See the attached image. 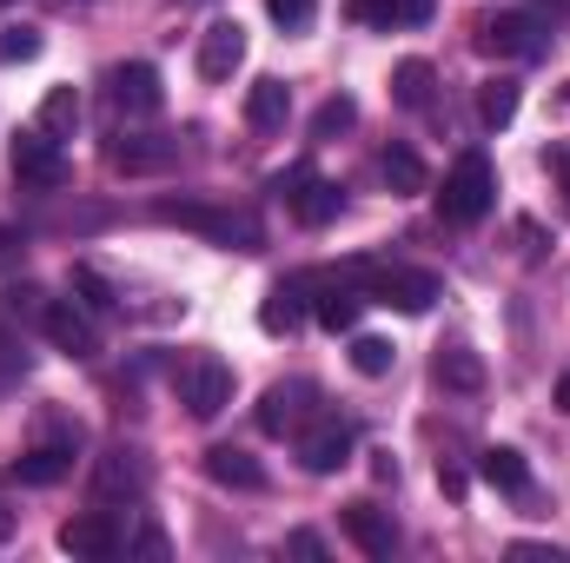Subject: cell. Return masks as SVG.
<instances>
[{"label": "cell", "instance_id": "obj_1", "mask_svg": "<svg viewBox=\"0 0 570 563\" xmlns=\"http://www.w3.org/2000/svg\"><path fill=\"white\" fill-rule=\"evenodd\" d=\"M491 192H498V172L484 152H458V166L444 172V192H438V219L444 226H478L491 213Z\"/></svg>", "mask_w": 570, "mask_h": 563}, {"label": "cell", "instance_id": "obj_2", "mask_svg": "<svg viewBox=\"0 0 570 563\" xmlns=\"http://www.w3.org/2000/svg\"><path fill=\"white\" fill-rule=\"evenodd\" d=\"M345 279L365 285V298H372V305H392V312H431V298H438V279H431V273H412V266L358 259V266H345Z\"/></svg>", "mask_w": 570, "mask_h": 563}, {"label": "cell", "instance_id": "obj_3", "mask_svg": "<svg viewBox=\"0 0 570 563\" xmlns=\"http://www.w3.org/2000/svg\"><path fill=\"white\" fill-rule=\"evenodd\" d=\"M153 219L186 226V233H206V239H226V246H239V253H259V226H253L246 213H213V206H193V199H159Z\"/></svg>", "mask_w": 570, "mask_h": 563}, {"label": "cell", "instance_id": "obj_4", "mask_svg": "<svg viewBox=\"0 0 570 563\" xmlns=\"http://www.w3.org/2000/svg\"><path fill=\"white\" fill-rule=\"evenodd\" d=\"M173 385H179V405H186V412H193L199 424H206V418H219V412L233 405V365H226V358H213V352L186 358Z\"/></svg>", "mask_w": 570, "mask_h": 563}, {"label": "cell", "instance_id": "obj_5", "mask_svg": "<svg viewBox=\"0 0 570 563\" xmlns=\"http://www.w3.org/2000/svg\"><path fill=\"white\" fill-rule=\"evenodd\" d=\"M471 47H478L484 60H524V53H544V20H538V13H491V20H478Z\"/></svg>", "mask_w": 570, "mask_h": 563}, {"label": "cell", "instance_id": "obj_6", "mask_svg": "<svg viewBox=\"0 0 570 563\" xmlns=\"http://www.w3.org/2000/svg\"><path fill=\"white\" fill-rule=\"evenodd\" d=\"M40 325H47L53 352H67V358H100V325H94V305H87V298H47V305H40Z\"/></svg>", "mask_w": 570, "mask_h": 563}, {"label": "cell", "instance_id": "obj_7", "mask_svg": "<svg viewBox=\"0 0 570 563\" xmlns=\"http://www.w3.org/2000/svg\"><path fill=\"white\" fill-rule=\"evenodd\" d=\"M7 159H13V179H20L27 192H60V186L73 179L60 140H47V134H20V140L7 146Z\"/></svg>", "mask_w": 570, "mask_h": 563}, {"label": "cell", "instance_id": "obj_8", "mask_svg": "<svg viewBox=\"0 0 570 563\" xmlns=\"http://www.w3.org/2000/svg\"><path fill=\"white\" fill-rule=\"evenodd\" d=\"M298 464L312 477H332L338 464H352V424L338 412H312V424L298 431Z\"/></svg>", "mask_w": 570, "mask_h": 563}, {"label": "cell", "instance_id": "obj_9", "mask_svg": "<svg viewBox=\"0 0 570 563\" xmlns=\"http://www.w3.org/2000/svg\"><path fill=\"white\" fill-rule=\"evenodd\" d=\"M312 398H318V392H312L305 378L273 385V392L259 398V431H266V437H298V431L312 424Z\"/></svg>", "mask_w": 570, "mask_h": 563}, {"label": "cell", "instance_id": "obj_10", "mask_svg": "<svg viewBox=\"0 0 570 563\" xmlns=\"http://www.w3.org/2000/svg\"><path fill=\"white\" fill-rule=\"evenodd\" d=\"M107 100H114V113H127V120H146V113H159V73L146 67V60H127V67H114L107 73Z\"/></svg>", "mask_w": 570, "mask_h": 563}, {"label": "cell", "instance_id": "obj_11", "mask_svg": "<svg viewBox=\"0 0 570 563\" xmlns=\"http://www.w3.org/2000/svg\"><path fill=\"white\" fill-rule=\"evenodd\" d=\"M338 524H345V537H352L365 557H392V551H399V524H392V511H379L372 497L345 504V511H338Z\"/></svg>", "mask_w": 570, "mask_h": 563}, {"label": "cell", "instance_id": "obj_12", "mask_svg": "<svg viewBox=\"0 0 570 563\" xmlns=\"http://www.w3.org/2000/svg\"><path fill=\"white\" fill-rule=\"evenodd\" d=\"M60 551H67V557H87V563L114 557V551H120V524H114L107 511H80V517L60 524Z\"/></svg>", "mask_w": 570, "mask_h": 563}, {"label": "cell", "instance_id": "obj_13", "mask_svg": "<svg viewBox=\"0 0 570 563\" xmlns=\"http://www.w3.org/2000/svg\"><path fill=\"white\" fill-rule=\"evenodd\" d=\"M239 67H246V27L239 20H213L199 33V73L206 80H233Z\"/></svg>", "mask_w": 570, "mask_h": 563}, {"label": "cell", "instance_id": "obj_14", "mask_svg": "<svg viewBox=\"0 0 570 563\" xmlns=\"http://www.w3.org/2000/svg\"><path fill=\"white\" fill-rule=\"evenodd\" d=\"M94 491H100V504H114V497L140 504V491H146L140 451H114V457H100V471H94Z\"/></svg>", "mask_w": 570, "mask_h": 563}, {"label": "cell", "instance_id": "obj_15", "mask_svg": "<svg viewBox=\"0 0 570 563\" xmlns=\"http://www.w3.org/2000/svg\"><path fill=\"white\" fill-rule=\"evenodd\" d=\"M206 477H213V484H226V491H266L259 457H253V451H239V444H213V451H206Z\"/></svg>", "mask_w": 570, "mask_h": 563}, {"label": "cell", "instance_id": "obj_16", "mask_svg": "<svg viewBox=\"0 0 570 563\" xmlns=\"http://www.w3.org/2000/svg\"><path fill=\"white\" fill-rule=\"evenodd\" d=\"M292 120V87L285 80H253L246 87V127L253 134H285Z\"/></svg>", "mask_w": 570, "mask_h": 563}, {"label": "cell", "instance_id": "obj_17", "mask_svg": "<svg viewBox=\"0 0 570 563\" xmlns=\"http://www.w3.org/2000/svg\"><path fill=\"white\" fill-rule=\"evenodd\" d=\"M431 378H438L444 392L471 398V392H484V358H478L471 345H444V352L431 358Z\"/></svg>", "mask_w": 570, "mask_h": 563}, {"label": "cell", "instance_id": "obj_18", "mask_svg": "<svg viewBox=\"0 0 570 563\" xmlns=\"http://www.w3.org/2000/svg\"><path fill=\"white\" fill-rule=\"evenodd\" d=\"M478 477H484L491 491H504V497H524V491H531V464H524V451H511V444L478 451Z\"/></svg>", "mask_w": 570, "mask_h": 563}, {"label": "cell", "instance_id": "obj_19", "mask_svg": "<svg viewBox=\"0 0 570 563\" xmlns=\"http://www.w3.org/2000/svg\"><path fill=\"white\" fill-rule=\"evenodd\" d=\"M285 206H292V219H298V226H332V219H338V206H345V192H338L332 179H318V172H312Z\"/></svg>", "mask_w": 570, "mask_h": 563}, {"label": "cell", "instance_id": "obj_20", "mask_svg": "<svg viewBox=\"0 0 570 563\" xmlns=\"http://www.w3.org/2000/svg\"><path fill=\"white\" fill-rule=\"evenodd\" d=\"M352 20H372V27H425L431 20V0H345Z\"/></svg>", "mask_w": 570, "mask_h": 563}, {"label": "cell", "instance_id": "obj_21", "mask_svg": "<svg viewBox=\"0 0 570 563\" xmlns=\"http://www.w3.org/2000/svg\"><path fill=\"white\" fill-rule=\"evenodd\" d=\"M80 113H87V107H80L73 87H47V100H40V134H47V140H73V134H80Z\"/></svg>", "mask_w": 570, "mask_h": 563}, {"label": "cell", "instance_id": "obj_22", "mask_svg": "<svg viewBox=\"0 0 570 563\" xmlns=\"http://www.w3.org/2000/svg\"><path fill=\"white\" fill-rule=\"evenodd\" d=\"M13 471H20V484H60L73 471V444H33L27 457H13Z\"/></svg>", "mask_w": 570, "mask_h": 563}, {"label": "cell", "instance_id": "obj_23", "mask_svg": "<svg viewBox=\"0 0 570 563\" xmlns=\"http://www.w3.org/2000/svg\"><path fill=\"white\" fill-rule=\"evenodd\" d=\"M107 159H114V172H166L173 166V146L166 140H114Z\"/></svg>", "mask_w": 570, "mask_h": 563}, {"label": "cell", "instance_id": "obj_24", "mask_svg": "<svg viewBox=\"0 0 570 563\" xmlns=\"http://www.w3.org/2000/svg\"><path fill=\"white\" fill-rule=\"evenodd\" d=\"M379 172H385V186H392V192H425V186H431L425 159H419L412 146H385V152H379Z\"/></svg>", "mask_w": 570, "mask_h": 563}, {"label": "cell", "instance_id": "obj_25", "mask_svg": "<svg viewBox=\"0 0 570 563\" xmlns=\"http://www.w3.org/2000/svg\"><path fill=\"white\" fill-rule=\"evenodd\" d=\"M298 325H305L298 285H273V292H266V305H259V332H273V338H292Z\"/></svg>", "mask_w": 570, "mask_h": 563}, {"label": "cell", "instance_id": "obj_26", "mask_svg": "<svg viewBox=\"0 0 570 563\" xmlns=\"http://www.w3.org/2000/svg\"><path fill=\"white\" fill-rule=\"evenodd\" d=\"M478 120L498 134V127H511L518 120V80H484L478 87Z\"/></svg>", "mask_w": 570, "mask_h": 563}, {"label": "cell", "instance_id": "obj_27", "mask_svg": "<svg viewBox=\"0 0 570 563\" xmlns=\"http://www.w3.org/2000/svg\"><path fill=\"white\" fill-rule=\"evenodd\" d=\"M431 80H438L431 60H399V73H392V100L419 113V107H431Z\"/></svg>", "mask_w": 570, "mask_h": 563}, {"label": "cell", "instance_id": "obj_28", "mask_svg": "<svg viewBox=\"0 0 570 563\" xmlns=\"http://www.w3.org/2000/svg\"><path fill=\"white\" fill-rule=\"evenodd\" d=\"M312 312H318V325H325V332H352V325H358V292L332 279V285H325V298H318Z\"/></svg>", "mask_w": 570, "mask_h": 563}, {"label": "cell", "instance_id": "obj_29", "mask_svg": "<svg viewBox=\"0 0 570 563\" xmlns=\"http://www.w3.org/2000/svg\"><path fill=\"white\" fill-rule=\"evenodd\" d=\"M392 365H399L392 338H352V372H358V378H385Z\"/></svg>", "mask_w": 570, "mask_h": 563}, {"label": "cell", "instance_id": "obj_30", "mask_svg": "<svg viewBox=\"0 0 570 563\" xmlns=\"http://www.w3.org/2000/svg\"><path fill=\"white\" fill-rule=\"evenodd\" d=\"M352 120H358V100H352V93H332V100L312 113V140H332V134H345Z\"/></svg>", "mask_w": 570, "mask_h": 563}, {"label": "cell", "instance_id": "obj_31", "mask_svg": "<svg viewBox=\"0 0 570 563\" xmlns=\"http://www.w3.org/2000/svg\"><path fill=\"white\" fill-rule=\"evenodd\" d=\"M120 551H140V557H166V551H173V544H166V531H159V524H153V517H134V537H127V531H120Z\"/></svg>", "mask_w": 570, "mask_h": 563}, {"label": "cell", "instance_id": "obj_32", "mask_svg": "<svg viewBox=\"0 0 570 563\" xmlns=\"http://www.w3.org/2000/svg\"><path fill=\"white\" fill-rule=\"evenodd\" d=\"M73 292H80V298H87L94 312H114V305H120V298H114V285L100 279L94 266H73Z\"/></svg>", "mask_w": 570, "mask_h": 563}, {"label": "cell", "instance_id": "obj_33", "mask_svg": "<svg viewBox=\"0 0 570 563\" xmlns=\"http://www.w3.org/2000/svg\"><path fill=\"white\" fill-rule=\"evenodd\" d=\"M266 13L279 20L285 33H298V27H312V13H318V0H266Z\"/></svg>", "mask_w": 570, "mask_h": 563}, {"label": "cell", "instance_id": "obj_34", "mask_svg": "<svg viewBox=\"0 0 570 563\" xmlns=\"http://www.w3.org/2000/svg\"><path fill=\"white\" fill-rule=\"evenodd\" d=\"M33 53H40L33 27H0V60H33Z\"/></svg>", "mask_w": 570, "mask_h": 563}, {"label": "cell", "instance_id": "obj_35", "mask_svg": "<svg viewBox=\"0 0 570 563\" xmlns=\"http://www.w3.org/2000/svg\"><path fill=\"white\" fill-rule=\"evenodd\" d=\"M285 551H292V557H325V537H318V531H292Z\"/></svg>", "mask_w": 570, "mask_h": 563}, {"label": "cell", "instance_id": "obj_36", "mask_svg": "<svg viewBox=\"0 0 570 563\" xmlns=\"http://www.w3.org/2000/svg\"><path fill=\"white\" fill-rule=\"evenodd\" d=\"M438 491H444V497H464V491H471V477H464L458 464H438Z\"/></svg>", "mask_w": 570, "mask_h": 563}, {"label": "cell", "instance_id": "obj_37", "mask_svg": "<svg viewBox=\"0 0 570 563\" xmlns=\"http://www.w3.org/2000/svg\"><path fill=\"white\" fill-rule=\"evenodd\" d=\"M305 179H312V166H285L279 179H273V192H279V199H292V192H298Z\"/></svg>", "mask_w": 570, "mask_h": 563}, {"label": "cell", "instance_id": "obj_38", "mask_svg": "<svg viewBox=\"0 0 570 563\" xmlns=\"http://www.w3.org/2000/svg\"><path fill=\"white\" fill-rule=\"evenodd\" d=\"M365 457H372V477L379 484H399V457L392 451H365Z\"/></svg>", "mask_w": 570, "mask_h": 563}, {"label": "cell", "instance_id": "obj_39", "mask_svg": "<svg viewBox=\"0 0 570 563\" xmlns=\"http://www.w3.org/2000/svg\"><path fill=\"white\" fill-rule=\"evenodd\" d=\"M551 172L564 179V192H570V140H564V146H551Z\"/></svg>", "mask_w": 570, "mask_h": 563}, {"label": "cell", "instance_id": "obj_40", "mask_svg": "<svg viewBox=\"0 0 570 563\" xmlns=\"http://www.w3.org/2000/svg\"><path fill=\"white\" fill-rule=\"evenodd\" d=\"M558 412H570V372L558 378Z\"/></svg>", "mask_w": 570, "mask_h": 563}, {"label": "cell", "instance_id": "obj_41", "mask_svg": "<svg viewBox=\"0 0 570 563\" xmlns=\"http://www.w3.org/2000/svg\"><path fill=\"white\" fill-rule=\"evenodd\" d=\"M0 7H13V0H0Z\"/></svg>", "mask_w": 570, "mask_h": 563}]
</instances>
